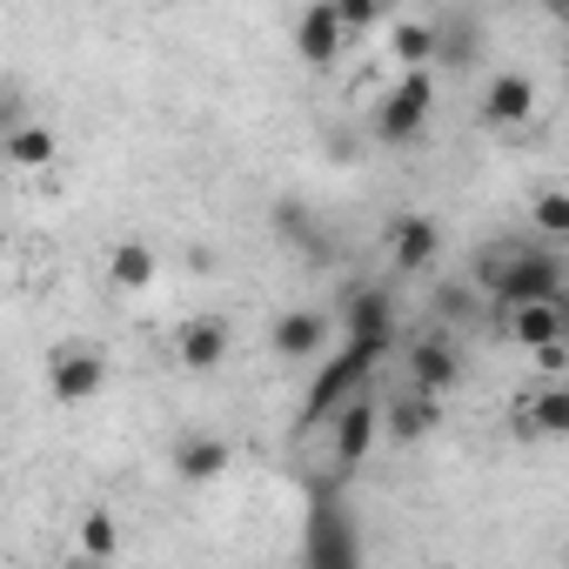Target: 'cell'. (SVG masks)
Returning <instances> with one entry per match:
<instances>
[{
	"instance_id": "9a60e30c",
	"label": "cell",
	"mask_w": 569,
	"mask_h": 569,
	"mask_svg": "<svg viewBox=\"0 0 569 569\" xmlns=\"http://www.w3.org/2000/svg\"><path fill=\"white\" fill-rule=\"evenodd\" d=\"M509 342H522L529 356H542V349H556V342H569V302H536V309H509Z\"/></svg>"
},
{
	"instance_id": "2e32d148",
	"label": "cell",
	"mask_w": 569,
	"mask_h": 569,
	"mask_svg": "<svg viewBox=\"0 0 569 569\" xmlns=\"http://www.w3.org/2000/svg\"><path fill=\"white\" fill-rule=\"evenodd\" d=\"M516 429L522 436H542V442H569V382H542L516 409Z\"/></svg>"
},
{
	"instance_id": "7402d4cb",
	"label": "cell",
	"mask_w": 569,
	"mask_h": 569,
	"mask_svg": "<svg viewBox=\"0 0 569 569\" xmlns=\"http://www.w3.org/2000/svg\"><path fill=\"white\" fill-rule=\"evenodd\" d=\"M74 542H81V562H108V556L121 549V522H114L108 509H88L81 529H74Z\"/></svg>"
},
{
	"instance_id": "484cf974",
	"label": "cell",
	"mask_w": 569,
	"mask_h": 569,
	"mask_svg": "<svg viewBox=\"0 0 569 569\" xmlns=\"http://www.w3.org/2000/svg\"><path fill=\"white\" fill-rule=\"evenodd\" d=\"M536 369H549V376H562V369H569V342H556V349H542V356H536Z\"/></svg>"
},
{
	"instance_id": "4316f807",
	"label": "cell",
	"mask_w": 569,
	"mask_h": 569,
	"mask_svg": "<svg viewBox=\"0 0 569 569\" xmlns=\"http://www.w3.org/2000/svg\"><path fill=\"white\" fill-rule=\"evenodd\" d=\"M74 569H108V562H74Z\"/></svg>"
},
{
	"instance_id": "e0dca14e",
	"label": "cell",
	"mask_w": 569,
	"mask_h": 569,
	"mask_svg": "<svg viewBox=\"0 0 569 569\" xmlns=\"http://www.w3.org/2000/svg\"><path fill=\"white\" fill-rule=\"evenodd\" d=\"M429 429H442V402H436V396H416V389H409L402 402L382 409V436H389V442H422Z\"/></svg>"
},
{
	"instance_id": "8fae6325",
	"label": "cell",
	"mask_w": 569,
	"mask_h": 569,
	"mask_svg": "<svg viewBox=\"0 0 569 569\" xmlns=\"http://www.w3.org/2000/svg\"><path fill=\"white\" fill-rule=\"evenodd\" d=\"M342 329H349V342L356 349H389V336H396V296L389 289H356L349 296V309H342Z\"/></svg>"
},
{
	"instance_id": "603a6c76",
	"label": "cell",
	"mask_w": 569,
	"mask_h": 569,
	"mask_svg": "<svg viewBox=\"0 0 569 569\" xmlns=\"http://www.w3.org/2000/svg\"><path fill=\"white\" fill-rule=\"evenodd\" d=\"M529 214H536V234L569 241V188H542V194L529 201Z\"/></svg>"
},
{
	"instance_id": "cb8c5ba5",
	"label": "cell",
	"mask_w": 569,
	"mask_h": 569,
	"mask_svg": "<svg viewBox=\"0 0 569 569\" xmlns=\"http://www.w3.org/2000/svg\"><path fill=\"white\" fill-rule=\"evenodd\" d=\"M274 228L289 234V241H309V248H322V234H316V221H309V208H302V201H281V208H274Z\"/></svg>"
},
{
	"instance_id": "3957f363",
	"label": "cell",
	"mask_w": 569,
	"mask_h": 569,
	"mask_svg": "<svg viewBox=\"0 0 569 569\" xmlns=\"http://www.w3.org/2000/svg\"><path fill=\"white\" fill-rule=\"evenodd\" d=\"M369 369H376V349H356V342H342L329 362H322V376L309 382V402H302V422H336L356 396H369L362 382H369Z\"/></svg>"
},
{
	"instance_id": "d6986e66",
	"label": "cell",
	"mask_w": 569,
	"mask_h": 569,
	"mask_svg": "<svg viewBox=\"0 0 569 569\" xmlns=\"http://www.w3.org/2000/svg\"><path fill=\"white\" fill-rule=\"evenodd\" d=\"M429 21H436V61L442 68H469L476 48H482V28L469 14H429Z\"/></svg>"
},
{
	"instance_id": "30bf717a",
	"label": "cell",
	"mask_w": 569,
	"mask_h": 569,
	"mask_svg": "<svg viewBox=\"0 0 569 569\" xmlns=\"http://www.w3.org/2000/svg\"><path fill=\"white\" fill-rule=\"evenodd\" d=\"M228 342H234V329H228L221 316H188V322L174 329V362H181L188 376H214V369L228 362Z\"/></svg>"
},
{
	"instance_id": "52a82bcc",
	"label": "cell",
	"mask_w": 569,
	"mask_h": 569,
	"mask_svg": "<svg viewBox=\"0 0 569 569\" xmlns=\"http://www.w3.org/2000/svg\"><path fill=\"white\" fill-rule=\"evenodd\" d=\"M376 436H382V409H376V396H356V402L329 422V456H336V469L356 476V469L369 462Z\"/></svg>"
},
{
	"instance_id": "5bb4252c",
	"label": "cell",
	"mask_w": 569,
	"mask_h": 569,
	"mask_svg": "<svg viewBox=\"0 0 569 569\" xmlns=\"http://www.w3.org/2000/svg\"><path fill=\"white\" fill-rule=\"evenodd\" d=\"M436 254H442V228H436L429 214H402V221L389 228V261H396L402 274L436 268Z\"/></svg>"
},
{
	"instance_id": "8992f818",
	"label": "cell",
	"mask_w": 569,
	"mask_h": 569,
	"mask_svg": "<svg viewBox=\"0 0 569 569\" xmlns=\"http://www.w3.org/2000/svg\"><path fill=\"white\" fill-rule=\"evenodd\" d=\"M482 128H502V134H516V128H529L536 121V81L522 74V68H502V74H489L482 81Z\"/></svg>"
},
{
	"instance_id": "5b68a950",
	"label": "cell",
	"mask_w": 569,
	"mask_h": 569,
	"mask_svg": "<svg viewBox=\"0 0 569 569\" xmlns=\"http://www.w3.org/2000/svg\"><path fill=\"white\" fill-rule=\"evenodd\" d=\"M329 336H336V316L322 309H289L268 322V342L281 362H329Z\"/></svg>"
},
{
	"instance_id": "ffe728a7",
	"label": "cell",
	"mask_w": 569,
	"mask_h": 569,
	"mask_svg": "<svg viewBox=\"0 0 569 569\" xmlns=\"http://www.w3.org/2000/svg\"><path fill=\"white\" fill-rule=\"evenodd\" d=\"M154 274H161V254L148 241H114L108 248V281H114V289H148Z\"/></svg>"
},
{
	"instance_id": "277c9868",
	"label": "cell",
	"mask_w": 569,
	"mask_h": 569,
	"mask_svg": "<svg viewBox=\"0 0 569 569\" xmlns=\"http://www.w3.org/2000/svg\"><path fill=\"white\" fill-rule=\"evenodd\" d=\"M429 114H436V74H402L382 108H376V141L382 148H409L429 134Z\"/></svg>"
},
{
	"instance_id": "9c48e42d",
	"label": "cell",
	"mask_w": 569,
	"mask_h": 569,
	"mask_svg": "<svg viewBox=\"0 0 569 569\" xmlns=\"http://www.w3.org/2000/svg\"><path fill=\"white\" fill-rule=\"evenodd\" d=\"M168 462H174V482H188V489H208V482H221V476H228L234 449H228L214 429H181Z\"/></svg>"
},
{
	"instance_id": "7a4b0ae2",
	"label": "cell",
	"mask_w": 569,
	"mask_h": 569,
	"mask_svg": "<svg viewBox=\"0 0 569 569\" xmlns=\"http://www.w3.org/2000/svg\"><path fill=\"white\" fill-rule=\"evenodd\" d=\"M302 569H362V536H356V516L336 489H316V502H309Z\"/></svg>"
},
{
	"instance_id": "4fadbf2b",
	"label": "cell",
	"mask_w": 569,
	"mask_h": 569,
	"mask_svg": "<svg viewBox=\"0 0 569 569\" xmlns=\"http://www.w3.org/2000/svg\"><path fill=\"white\" fill-rule=\"evenodd\" d=\"M342 48H349V28H342V8H336V0L296 14V54H302L309 68H329Z\"/></svg>"
},
{
	"instance_id": "44dd1931",
	"label": "cell",
	"mask_w": 569,
	"mask_h": 569,
	"mask_svg": "<svg viewBox=\"0 0 569 569\" xmlns=\"http://www.w3.org/2000/svg\"><path fill=\"white\" fill-rule=\"evenodd\" d=\"M389 54L402 61V74H429V61H436V21H396Z\"/></svg>"
},
{
	"instance_id": "d4e9b609",
	"label": "cell",
	"mask_w": 569,
	"mask_h": 569,
	"mask_svg": "<svg viewBox=\"0 0 569 569\" xmlns=\"http://www.w3.org/2000/svg\"><path fill=\"white\" fill-rule=\"evenodd\" d=\"M336 8H342V28H349V34H369V28H382V21H389L382 0H336Z\"/></svg>"
},
{
	"instance_id": "6da1fadb",
	"label": "cell",
	"mask_w": 569,
	"mask_h": 569,
	"mask_svg": "<svg viewBox=\"0 0 569 569\" xmlns=\"http://www.w3.org/2000/svg\"><path fill=\"white\" fill-rule=\"evenodd\" d=\"M476 281L509 309H536V302H562V254L549 248H509V254H482Z\"/></svg>"
},
{
	"instance_id": "ba28073f",
	"label": "cell",
	"mask_w": 569,
	"mask_h": 569,
	"mask_svg": "<svg viewBox=\"0 0 569 569\" xmlns=\"http://www.w3.org/2000/svg\"><path fill=\"white\" fill-rule=\"evenodd\" d=\"M48 389H54V402H94L101 389H108V356L101 349H54V362H48Z\"/></svg>"
},
{
	"instance_id": "ac0fdd59",
	"label": "cell",
	"mask_w": 569,
	"mask_h": 569,
	"mask_svg": "<svg viewBox=\"0 0 569 569\" xmlns=\"http://www.w3.org/2000/svg\"><path fill=\"white\" fill-rule=\"evenodd\" d=\"M0 154H8L14 168H54V128L41 121H8V141H0Z\"/></svg>"
},
{
	"instance_id": "7c38bea8",
	"label": "cell",
	"mask_w": 569,
	"mask_h": 569,
	"mask_svg": "<svg viewBox=\"0 0 569 569\" xmlns=\"http://www.w3.org/2000/svg\"><path fill=\"white\" fill-rule=\"evenodd\" d=\"M456 382H462V356H456V342H449V336H422V342L409 349V389L442 402Z\"/></svg>"
}]
</instances>
